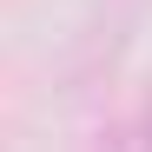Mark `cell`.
<instances>
[{
	"instance_id": "6da1fadb",
	"label": "cell",
	"mask_w": 152,
	"mask_h": 152,
	"mask_svg": "<svg viewBox=\"0 0 152 152\" xmlns=\"http://www.w3.org/2000/svg\"><path fill=\"white\" fill-rule=\"evenodd\" d=\"M99 152H152V99H145V106L126 119V126H113Z\"/></svg>"
}]
</instances>
